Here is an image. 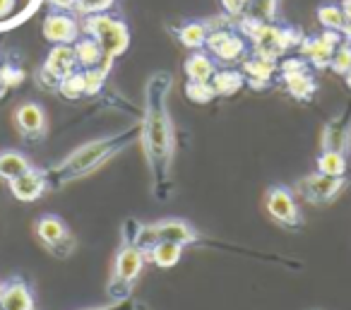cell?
Instances as JSON below:
<instances>
[{
    "label": "cell",
    "instance_id": "15",
    "mask_svg": "<svg viewBox=\"0 0 351 310\" xmlns=\"http://www.w3.org/2000/svg\"><path fill=\"white\" fill-rule=\"evenodd\" d=\"M15 126L20 135L27 137V140H41L46 135V128H49L44 106L36 102L20 104L15 111Z\"/></svg>",
    "mask_w": 351,
    "mask_h": 310
},
{
    "label": "cell",
    "instance_id": "27",
    "mask_svg": "<svg viewBox=\"0 0 351 310\" xmlns=\"http://www.w3.org/2000/svg\"><path fill=\"white\" fill-rule=\"evenodd\" d=\"M317 171L325 176H346V154L344 152H332V150H322L320 156H317Z\"/></svg>",
    "mask_w": 351,
    "mask_h": 310
},
{
    "label": "cell",
    "instance_id": "16",
    "mask_svg": "<svg viewBox=\"0 0 351 310\" xmlns=\"http://www.w3.org/2000/svg\"><path fill=\"white\" fill-rule=\"evenodd\" d=\"M49 188V180H46V174L32 166L29 171H25L22 176H17L15 180H10V193L15 195V200L20 202H34Z\"/></svg>",
    "mask_w": 351,
    "mask_h": 310
},
{
    "label": "cell",
    "instance_id": "1",
    "mask_svg": "<svg viewBox=\"0 0 351 310\" xmlns=\"http://www.w3.org/2000/svg\"><path fill=\"white\" fill-rule=\"evenodd\" d=\"M169 87L171 78L166 73H159L149 80L145 97V121L140 126V140L152 174V188L159 198H166L171 190V166L176 154V135L169 108H166Z\"/></svg>",
    "mask_w": 351,
    "mask_h": 310
},
{
    "label": "cell",
    "instance_id": "7",
    "mask_svg": "<svg viewBox=\"0 0 351 310\" xmlns=\"http://www.w3.org/2000/svg\"><path fill=\"white\" fill-rule=\"evenodd\" d=\"M77 65V56H75L73 44H53V49L49 51L44 65L36 73V82L44 84L46 89H60L63 78H68L70 73H75Z\"/></svg>",
    "mask_w": 351,
    "mask_h": 310
},
{
    "label": "cell",
    "instance_id": "24",
    "mask_svg": "<svg viewBox=\"0 0 351 310\" xmlns=\"http://www.w3.org/2000/svg\"><path fill=\"white\" fill-rule=\"evenodd\" d=\"M32 169V161L27 159L22 152L17 150H5L0 152V178L3 180H15L17 176H22L25 171Z\"/></svg>",
    "mask_w": 351,
    "mask_h": 310
},
{
    "label": "cell",
    "instance_id": "11",
    "mask_svg": "<svg viewBox=\"0 0 351 310\" xmlns=\"http://www.w3.org/2000/svg\"><path fill=\"white\" fill-rule=\"evenodd\" d=\"M341 41H344L341 32L325 29L322 34L303 36L301 44H298V51H301V56L313 65V68L322 70V68H330L332 56H335L337 46H339Z\"/></svg>",
    "mask_w": 351,
    "mask_h": 310
},
{
    "label": "cell",
    "instance_id": "21",
    "mask_svg": "<svg viewBox=\"0 0 351 310\" xmlns=\"http://www.w3.org/2000/svg\"><path fill=\"white\" fill-rule=\"evenodd\" d=\"M183 70H186L188 80H193V82H210L212 75L217 73V63L205 51H193L186 58V63H183Z\"/></svg>",
    "mask_w": 351,
    "mask_h": 310
},
{
    "label": "cell",
    "instance_id": "41",
    "mask_svg": "<svg viewBox=\"0 0 351 310\" xmlns=\"http://www.w3.org/2000/svg\"><path fill=\"white\" fill-rule=\"evenodd\" d=\"M0 310H3V305H0Z\"/></svg>",
    "mask_w": 351,
    "mask_h": 310
},
{
    "label": "cell",
    "instance_id": "35",
    "mask_svg": "<svg viewBox=\"0 0 351 310\" xmlns=\"http://www.w3.org/2000/svg\"><path fill=\"white\" fill-rule=\"evenodd\" d=\"M53 10H75V3L77 0H46Z\"/></svg>",
    "mask_w": 351,
    "mask_h": 310
},
{
    "label": "cell",
    "instance_id": "9",
    "mask_svg": "<svg viewBox=\"0 0 351 310\" xmlns=\"http://www.w3.org/2000/svg\"><path fill=\"white\" fill-rule=\"evenodd\" d=\"M36 236L46 246V250H51L56 257H68L75 248V238L70 233L68 224L56 214H44L36 219Z\"/></svg>",
    "mask_w": 351,
    "mask_h": 310
},
{
    "label": "cell",
    "instance_id": "18",
    "mask_svg": "<svg viewBox=\"0 0 351 310\" xmlns=\"http://www.w3.org/2000/svg\"><path fill=\"white\" fill-rule=\"evenodd\" d=\"M73 46H75V56H77V65L82 70H89V68L111 70L113 60H108L106 56H104V49H101V44H99L97 39L82 34Z\"/></svg>",
    "mask_w": 351,
    "mask_h": 310
},
{
    "label": "cell",
    "instance_id": "39",
    "mask_svg": "<svg viewBox=\"0 0 351 310\" xmlns=\"http://www.w3.org/2000/svg\"><path fill=\"white\" fill-rule=\"evenodd\" d=\"M344 80H346V84H349V89H351V70H349V73L344 75Z\"/></svg>",
    "mask_w": 351,
    "mask_h": 310
},
{
    "label": "cell",
    "instance_id": "17",
    "mask_svg": "<svg viewBox=\"0 0 351 310\" xmlns=\"http://www.w3.org/2000/svg\"><path fill=\"white\" fill-rule=\"evenodd\" d=\"M0 305L3 310H34V294L22 279H10L0 286Z\"/></svg>",
    "mask_w": 351,
    "mask_h": 310
},
{
    "label": "cell",
    "instance_id": "5",
    "mask_svg": "<svg viewBox=\"0 0 351 310\" xmlns=\"http://www.w3.org/2000/svg\"><path fill=\"white\" fill-rule=\"evenodd\" d=\"M145 262H147V255L140 246L123 241L121 250H118V255H116V262H113L111 281H108V294H111V298L123 300L130 294L132 284H135V279L140 276Z\"/></svg>",
    "mask_w": 351,
    "mask_h": 310
},
{
    "label": "cell",
    "instance_id": "8",
    "mask_svg": "<svg viewBox=\"0 0 351 310\" xmlns=\"http://www.w3.org/2000/svg\"><path fill=\"white\" fill-rule=\"evenodd\" d=\"M344 185L346 176H325L317 171V174L303 176L296 183V188H293V193H298L311 204H325L330 200H335L344 190Z\"/></svg>",
    "mask_w": 351,
    "mask_h": 310
},
{
    "label": "cell",
    "instance_id": "23",
    "mask_svg": "<svg viewBox=\"0 0 351 310\" xmlns=\"http://www.w3.org/2000/svg\"><path fill=\"white\" fill-rule=\"evenodd\" d=\"M210 27H207V22L202 20H188L183 22L178 29H176V36H178V41H181L186 49L191 51H200L202 46L207 44V36H210Z\"/></svg>",
    "mask_w": 351,
    "mask_h": 310
},
{
    "label": "cell",
    "instance_id": "29",
    "mask_svg": "<svg viewBox=\"0 0 351 310\" xmlns=\"http://www.w3.org/2000/svg\"><path fill=\"white\" fill-rule=\"evenodd\" d=\"M186 97L195 104H210L212 99L217 97V92H215V87H212V82H193V80H188Z\"/></svg>",
    "mask_w": 351,
    "mask_h": 310
},
{
    "label": "cell",
    "instance_id": "34",
    "mask_svg": "<svg viewBox=\"0 0 351 310\" xmlns=\"http://www.w3.org/2000/svg\"><path fill=\"white\" fill-rule=\"evenodd\" d=\"M250 3H253V0H221V8H224L226 15L236 17V15H243L250 8Z\"/></svg>",
    "mask_w": 351,
    "mask_h": 310
},
{
    "label": "cell",
    "instance_id": "6",
    "mask_svg": "<svg viewBox=\"0 0 351 310\" xmlns=\"http://www.w3.org/2000/svg\"><path fill=\"white\" fill-rule=\"evenodd\" d=\"M156 241H171V243H181V246H191V243L197 241V231L186 219H164V222L147 224V226L140 224L132 243L147 252Z\"/></svg>",
    "mask_w": 351,
    "mask_h": 310
},
{
    "label": "cell",
    "instance_id": "33",
    "mask_svg": "<svg viewBox=\"0 0 351 310\" xmlns=\"http://www.w3.org/2000/svg\"><path fill=\"white\" fill-rule=\"evenodd\" d=\"M116 0H77L75 3V12L80 15H94V12H108Z\"/></svg>",
    "mask_w": 351,
    "mask_h": 310
},
{
    "label": "cell",
    "instance_id": "32",
    "mask_svg": "<svg viewBox=\"0 0 351 310\" xmlns=\"http://www.w3.org/2000/svg\"><path fill=\"white\" fill-rule=\"evenodd\" d=\"M22 80H25V70H22L20 65L5 63L0 68V82H3L5 89H12V87H17V84H22Z\"/></svg>",
    "mask_w": 351,
    "mask_h": 310
},
{
    "label": "cell",
    "instance_id": "30",
    "mask_svg": "<svg viewBox=\"0 0 351 310\" xmlns=\"http://www.w3.org/2000/svg\"><path fill=\"white\" fill-rule=\"evenodd\" d=\"M330 70L337 75H346L351 70V46L346 44V41H341V44L337 46L335 56H332V60H330Z\"/></svg>",
    "mask_w": 351,
    "mask_h": 310
},
{
    "label": "cell",
    "instance_id": "12",
    "mask_svg": "<svg viewBox=\"0 0 351 310\" xmlns=\"http://www.w3.org/2000/svg\"><path fill=\"white\" fill-rule=\"evenodd\" d=\"M265 209L282 226L293 228L301 224V212H298L293 190L287 188V185H272L267 190V195H265Z\"/></svg>",
    "mask_w": 351,
    "mask_h": 310
},
{
    "label": "cell",
    "instance_id": "3",
    "mask_svg": "<svg viewBox=\"0 0 351 310\" xmlns=\"http://www.w3.org/2000/svg\"><path fill=\"white\" fill-rule=\"evenodd\" d=\"M245 39H250V44L255 46L253 53L263 56V58L277 60L282 53H287L289 49L301 44L303 34L296 27H287V25H272V22H263L248 17V20L241 25Z\"/></svg>",
    "mask_w": 351,
    "mask_h": 310
},
{
    "label": "cell",
    "instance_id": "40",
    "mask_svg": "<svg viewBox=\"0 0 351 310\" xmlns=\"http://www.w3.org/2000/svg\"><path fill=\"white\" fill-rule=\"evenodd\" d=\"M3 89H5V87H3V82H0V94H3Z\"/></svg>",
    "mask_w": 351,
    "mask_h": 310
},
{
    "label": "cell",
    "instance_id": "22",
    "mask_svg": "<svg viewBox=\"0 0 351 310\" xmlns=\"http://www.w3.org/2000/svg\"><path fill=\"white\" fill-rule=\"evenodd\" d=\"M183 248H186V246H181V243L156 241L154 246L145 252V255H147V260L154 262V265L161 267V270H171V267H176L178 262H181Z\"/></svg>",
    "mask_w": 351,
    "mask_h": 310
},
{
    "label": "cell",
    "instance_id": "20",
    "mask_svg": "<svg viewBox=\"0 0 351 310\" xmlns=\"http://www.w3.org/2000/svg\"><path fill=\"white\" fill-rule=\"evenodd\" d=\"M351 145V126L346 123V118H335L325 126L322 130V150L332 152H349Z\"/></svg>",
    "mask_w": 351,
    "mask_h": 310
},
{
    "label": "cell",
    "instance_id": "26",
    "mask_svg": "<svg viewBox=\"0 0 351 310\" xmlns=\"http://www.w3.org/2000/svg\"><path fill=\"white\" fill-rule=\"evenodd\" d=\"M317 22H320L322 29H330V32H341L346 27V17L341 12V5L339 3H320L317 5Z\"/></svg>",
    "mask_w": 351,
    "mask_h": 310
},
{
    "label": "cell",
    "instance_id": "25",
    "mask_svg": "<svg viewBox=\"0 0 351 310\" xmlns=\"http://www.w3.org/2000/svg\"><path fill=\"white\" fill-rule=\"evenodd\" d=\"M210 82L215 87L217 97H231L245 84V75L241 70H217Z\"/></svg>",
    "mask_w": 351,
    "mask_h": 310
},
{
    "label": "cell",
    "instance_id": "4",
    "mask_svg": "<svg viewBox=\"0 0 351 310\" xmlns=\"http://www.w3.org/2000/svg\"><path fill=\"white\" fill-rule=\"evenodd\" d=\"M82 34L92 36L101 44L104 56L108 60H116L123 56L130 46V29H128L125 20L111 12H94V15H84L82 20Z\"/></svg>",
    "mask_w": 351,
    "mask_h": 310
},
{
    "label": "cell",
    "instance_id": "37",
    "mask_svg": "<svg viewBox=\"0 0 351 310\" xmlns=\"http://www.w3.org/2000/svg\"><path fill=\"white\" fill-rule=\"evenodd\" d=\"M339 5H341V12H344V17H346V25H351V0H339Z\"/></svg>",
    "mask_w": 351,
    "mask_h": 310
},
{
    "label": "cell",
    "instance_id": "10",
    "mask_svg": "<svg viewBox=\"0 0 351 310\" xmlns=\"http://www.w3.org/2000/svg\"><path fill=\"white\" fill-rule=\"evenodd\" d=\"M313 65L308 63L303 56H296V58H287L282 60L279 65V73H282V80L287 84L289 94L298 102H308V99L315 94V80H313V73H311Z\"/></svg>",
    "mask_w": 351,
    "mask_h": 310
},
{
    "label": "cell",
    "instance_id": "38",
    "mask_svg": "<svg viewBox=\"0 0 351 310\" xmlns=\"http://www.w3.org/2000/svg\"><path fill=\"white\" fill-rule=\"evenodd\" d=\"M341 36H344V41L351 46V25H346L344 29H341Z\"/></svg>",
    "mask_w": 351,
    "mask_h": 310
},
{
    "label": "cell",
    "instance_id": "19",
    "mask_svg": "<svg viewBox=\"0 0 351 310\" xmlns=\"http://www.w3.org/2000/svg\"><path fill=\"white\" fill-rule=\"evenodd\" d=\"M277 70V60L263 58V56H250V58L243 60V75L250 82V87L263 89L272 82V75Z\"/></svg>",
    "mask_w": 351,
    "mask_h": 310
},
{
    "label": "cell",
    "instance_id": "28",
    "mask_svg": "<svg viewBox=\"0 0 351 310\" xmlns=\"http://www.w3.org/2000/svg\"><path fill=\"white\" fill-rule=\"evenodd\" d=\"M60 94H63L65 99H80V97H87V92H84V70L77 68L75 73H70L68 78H63V82H60Z\"/></svg>",
    "mask_w": 351,
    "mask_h": 310
},
{
    "label": "cell",
    "instance_id": "2",
    "mask_svg": "<svg viewBox=\"0 0 351 310\" xmlns=\"http://www.w3.org/2000/svg\"><path fill=\"white\" fill-rule=\"evenodd\" d=\"M135 140H140V126L130 128V130L121 132V135H108V137H101V140L87 142V145H82L80 150H75L68 159L56 164L53 169L44 171L46 180H49L51 188H60V185H68L77 178H84V176H89L92 171H97L99 166L111 161L118 152L130 147Z\"/></svg>",
    "mask_w": 351,
    "mask_h": 310
},
{
    "label": "cell",
    "instance_id": "14",
    "mask_svg": "<svg viewBox=\"0 0 351 310\" xmlns=\"http://www.w3.org/2000/svg\"><path fill=\"white\" fill-rule=\"evenodd\" d=\"M44 39L51 44H75L82 36V25L70 10H51L44 17Z\"/></svg>",
    "mask_w": 351,
    "mask_h": 310
},
{
    "label": "cell",
    "instance_id": "31",
    "mask_svg": "<svg viewBox=\"0 0 351 310\" xmlns=\"http://www.w3.org/2000/svg\"><path fill=\"white\" fill-rule=\"evenodd\" d=\"M106 78H108V70H104V68L84 70V92H87V97H94V94L101 92Z\"/></svg>",
    "mask_w": 351,
    "mask_h": 310
},
{
    "label": "cell",
    "instance_id": "36",
    "mask_svg": "<svg viewBox=\"0 0 351 310\" xmlns=\"http://www.w3.org/2000/svg\"><path fill=\"white\" fill-rule=\"evenodd\" d=\"M15 10V0H0V17L10 15Z\"/></svg>",
    "mask_w": 351,
    "mask_h": 310
},
{
    "label": "cell",
    "instance_id": "13",
    "mask_svg": "<svg viewBox=\"0 0 351 310\" xmlns=\"http://www.w3.org/2000/svg\"><path fill=\"white\" fill-rule=\"evenodd\" d=\"M207 51L215 60H221V63H236L245 56L248 51V41H245L243 34L231 29H215L207 36Z\"/></svg>",
    "mask_w": 351,
    "mask_h": 310
}]
</instances>
